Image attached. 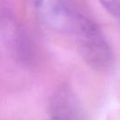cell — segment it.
I'll return each instance as SVG.
<instances>
[{
	"label": "cell",
	"instance_id": "277c9868",
	"mask_svg": "<svg viewBox=\"0 0 120 120\" xmlns=\"http://www.w3.org/2000/svg\"><path fill=\"white\" fill-rule=\"evenodd\" d=\"M2 38L10 52L21 61H26L30 54V46L22 28L8 14L0 17Z\"/></svg>",
	"mask_w": 120,
	"mask_h": 120
},
{
	"label": "cell",
	"instance_id": "5b68a950",
	"mask_svg": "<svg viewBox=\"0 0 120 120\" xmlns=\"http://www.w3.org/2000/svg\"><path fill=\"white\" fill-rule=\"evenodd\" d=\"M99 3L108 13L120 20V0H99Z\"/></svg>",
	"mask_w": 120,
	"mask_h": 120
},
{
	"label": "cell",
	"instance_id": "3957f363",
	"mask_svg": "<svg viewBox=\"0 0 120 120\" xmlns=\"http://www.w3.org/2000/svg\"><path fill=\"white\" fill-rule=\"evenodd\" d=\"M49 115L51 120H87L86 113L75 94L64 85L52 94Z\"/></svg>",
	"mask_w": 120,
	"mask_h": 120
},
{
	"label": "cell",
	"instance_id": "6da1fadb",
	"mask_svg": "<svg viewBox=\"0 0 120 120\" xmlns=\"http://www.w3.org/2000/svg\"><path fill=\"white\" fill-rule=\"evenodd\" d=\"M71 35L82 58L94 69L104 71L113 61L112 48L101 29L90 19L77 13Z\"/></svg>",
	"mask_w": 120,
	"mask_h": 120
},
{
	"label": "cell",
	"instance_id": "7a4b0ae2",
	"mask_svg": "<svg viewBox=\"0 0 120 120\" xmlns=\"http://www.w3.org/2000/svg\"><path fill=\"white\" fill-rule=\"evenodd\" d=\"M38 20L48 28L71 34L77 11L67 0H30Z\"/></svg>",
	"mask_w": 120,
	"mask_h": 120
}]
</instances>
